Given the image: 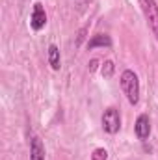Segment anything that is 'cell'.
<instances>
[{
  "mask_svg": "<svg viewBox=\"0 0 158 160\" xmlns=\"http://www.w3.org/2000/svg\"><path fill=\"white\" fill-rule=\"evenodd\" d=\"M121 89L125 91V95H126V101L132 104V106H136L138 102H140V78H138V75L132 71V69H125L123 73H121Z\"/></svg>",
  "mask_w": 158,
  "mask_h": 160,
  "instance_id": "obj_1",
  "label": "cell"
},
{
  "mask_svg": "<svg viewBox=\"0 0 158 160\" xmlns=\"http://www.w3.org/2000/svg\"><path fill=\"white\" fill-rule=\"evenodd\" d=\"M138 2H140V8L143 11L145 22H147L151 34L158 41V4H156V0H138Z\"/></svg>",
  "mask_w": 158,
  "mask_h": 160,
  "instance_id": "obj_2",
  "label": "cell"
},
{
  "mask_svg": "<svg viewBox=\"0 0 158 160\" xmlns=\"http://www.w3.org/2000/svg\"><path fill=\"white\" fill-rule=\"evenodd\" d=\"M101 125H102V130H104L106 134H117L119 130H121V114H119L117 108L108 106V108L102 112Z\"/></svg>",
  "mask_w": 158,
  "mask_h": 160,
  "instance_id": "obj_3",
  "label": "cell"
},
{
  "mask_svg": "<svg viewBox=\"0 0 158 160\" xmlns=\"http://www.w3.org/2000/svg\"><path fill=\"white\" fill-rule=\"evenodd\" d=\"M45 26H47V11H45L41 2H36L34 9H32V15H30V28L34 32H41Z\"/></svg>",
  "mask_w": 158,
  "mask_h": 160,
  "instance_id": "obj_4",
  "label": "cell"
},
{
  "mask_svg": "<svg viewBox=\"0 0 158 160\" xmlns=\"http://www.w3.org/2000/svg\"><path fill=\"white\" fill-rule=\"evenodd\" d=\"M134 134H136V138L141 140V142H145V140L151 136V119H149L147 114H140V116H138V119L134 123Z\"/></svg>",
  "mask_w": 158,
  "mask_h": 160,
  "instance_id": "obj_5",
  "label": "cell"
},
{
  "mask_svg": "<svg viewBox=\"0 0 158 160\" xmlns=\"http://www.w3.org/2000/svg\"><path fill=\"white\" fill-rule=\"evenodd\" d=\"M30 160H45V145L39 136L30 140Z\"/></svg>",
  "mask_w": 158,
  "mask_h": 160,
  "instance_id": "obj_6",
  "label": "cell"
},
{
  "mask_svg": "<svg viewBox=\"0 0 158 160\" xmlns=\"http://www.w3.org/2000/svg\"><path fill=\"white\" fill-rule=\"evenodd\" d=\"M99 47L110 48L112 47V38L106 36V34H97V36H93L91 39L87 41V50H93V48H99Z\"/></svg>",
  "mask_w": 158,
  "mask_h": 160,
  "instance_id": "obj_7",
  "label": "cell"
},
{
  "mask_svg": "<svg viewBox=\"0 0 158 160\" xmlns=\"http://www.w3.org/2000/svg\"><path fill=\"white\" fill-rule=\"evenodd\" d=\"M47 58H48V65L54 69V71H60L62 67V56H60V48L58 45H48V52H47Z\"/></svg>",
  "mask_w": 158,
  "mask_h": 160,
  "instance_id": "obj_8",
  "label": "cell"
},
{
  "mask_svg": "<svg viewBox=\"0 0 158 160\" xmlns=\"http://www.w3.org/2000/svg\"><path fill=\"white\" fill-rule=\"evenodd\" d=\"M114 73H116L114 62H112V60H104V62H102V67H101V75H102L104 78H112Z\"/></svg>",
  "mask_w": 158,
  "mask_h": 160,
  "instance_id": "obj_9",
  "label": "cell"
},
{
  "mask_svg": "<svg viewBox=\"0 0 158 160\" xmlns=\"http://www.w3.org/2000/svg\"><path fill=\"white\" fill-rule=\"evenodd\" d=\"M89 160H108V151H106L104 147H97V149L91 153Z\"/></svg>",
  "mask_w": 158,
  "mask_h": 160,
  "instance_id": "obj_10",
  "label": "cell"
},
{
  "mask_svg": "<svg viewBox=\"0 0 158 160\" xmlns=\"http://www.w3.org/2000/svg\"><path fill=\"white\" fill-rule=\"evenodd\" d=\"M87 67H89V71H97V67H99V62H97V60H91V62L87 63Z\"/></svg>",
  "mask_w": 158,
  "mask_h": 160,
  "instance_id": "obj_11",
  "label": "cell"
}]
</instances>
